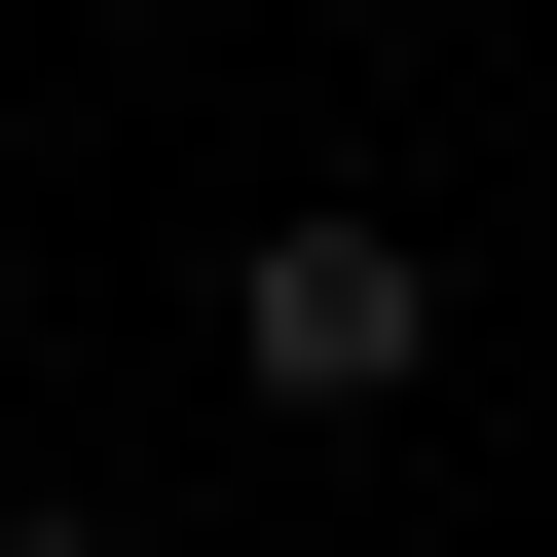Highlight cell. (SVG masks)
Returning <instances> with one entry per match:
<instances>
[{"label": "cell", "mask_w": 557, "mask_h": 557, "mask_svg": "<svg viewBox=\"0 0 557 557\" xmlns=\"http://www.w3.org/2000/svg\"><path fill=\"white\" fill-rule=\"evenodd\" d=\"M223 372H260V409H409V372H446V223H372V186L223 223Z\"/></svg>", "instance_id": "obj_1"}, {"label": "cell", "mask_w": 557, "mask_h": 557, "mask_svg": "<svg viewBox=\"0 0 557 557\" xmlns=\"http://www.w3.org/2000/svg\"><path fill=\"white\" fill-rule=\"evenodd\" d=\"M0 557H149V520H75V483H38V520H0Z\"/></svg>", "instance_id": "obj_2"}]
</instances>
